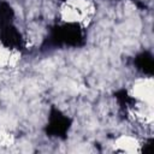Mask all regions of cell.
I'll return each mask as SVG.
<instances>
[{
	"label": "cell",
	"mask_w": 154,
	"mask_h": 154,
	"mask_svg": "<svg viewBox=\"0 0 154 154\" xmlns=\"http://www.w3.org/2000/svg\"><path fill=\"white\" fill-rule=\"evenodd\" d=\"M132 95L138 99L140 101L152 105V99H153V82L150 78L148 79H141L136 82L132 87Z\"/></svg>",
	"instance_id": "6da1fadb"
},
{
	"label": "cell",
	"mask_w": 154,
	"mask_h": 154,
	"mask_svg": "<svg viewBox=\"0 0 154 154\" xmlns=\"http://www.w3.org/2000/svg\"><path fill=\"white\" fill-rule=\"evenodd\" d=\"M12 142H13L12 135L4 132V131H0V146H10Z\"/></svg>",
	"instance_id": "3957f363"
},
{
	"label": "cell",
	"mask_w": 154,
	"mask_h": 154,
	"mask_svg": "<svg viewBox=\"0 0 154 154\" xmlns=\"http://www.w3.org/2000/svg\"><path fill=\"white\" fill-rule=\"evenodd\" d=\"M116 146L118 147L117 150L119 152H136L138 147L136 138L131 136H122L120 138L117 140Z\"/></svg>",
	"instance_id": "7a4b0ae2"
}]
</instances>
